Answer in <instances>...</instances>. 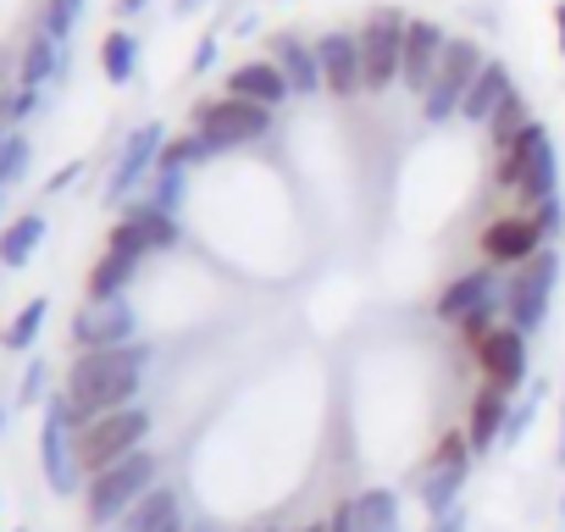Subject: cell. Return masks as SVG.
Returning <instances> with one entry per match:
<instances>
[{
    "mask_svg": "<svg viewBox=\"0 0 565 532\" xmlns=\"http://www.w3.org/2000/svg\"><path fill=\"white\" fill-rule=\"evenodd\" d=\"M211 62H216V34H205V40H200V45H194V62H189V73H194V78H200V73H205V67H211Z\"/></svg>",
    "mask_w": 565,
    "mask_h": 532,
    "instance_id": "39",
    "label": "cell"
},
{
    "mask_svg": "<svg viewBox=\"0 0 565 532\" xmlns=\"http://www.w3.org/2000/svg\"><path fill=\"white\" fill-rule=\"evenodd\" d=\"M271 62H277L282 78H289L295 95H317V89H322V56H317V45H306L295 29H289V34H271Z\"/></svg>",
    "mask_w": 565,
    "mask_h": 532,
    "instance_id": "20",
    "label": "cell"
},
{
    "mask_svg": "<svg viewBox=\"0 0 565 532\" xmlns=\"http://www.w3.org/2000/svg\"><path fill=\"white\" fill-rule=\"evenodd\" d=\"M40 466L51 493H78L84 466H78V416L67 405V394L45 400V422H40Z\"/></svg>",
    "mask_w": 565,
    "mask_h": 532,
    "instance_id": "8",
    "label": "cell"
},
{
    "mask_svg": "<svg viewBox=\"0 0 565 532\" xmlns=\"http://www.w3.org/2000/svg\"><path fill=\"white\" fill-rule=\"evenodd\" d=\"M145 438H150V411L145 405H122V411H106V416L84 422L78 427V466H84V477L128 460L134 449H145Z\"/></svg>",
    "mask_w": 565,
    "mask_h": 532,
    "instance_id": "4",
    "label": "cell"
},
{
    "mask_svg": "<svg viewBox=\"0 0 565 532\" xmlns=\"http://www.w3.org/2000/svg\"><path fill=\"white\" fill-rule=\"evenodd\" d=\"M482 45L477 40H449L444 45V62H438V73H433V84H427V95H422V117L438 128V123H455L460 117V100H466V89H471V78L482 73Z\"/></svg>",
    "mask_w": 565,
    "mask_h": 532,
    "instance_id": "9",
    "label": "cell"
},
{
    "mask_svg": "<svg viewBox=\"0 0 565 532\" xmlns=\"http://www.w3.org/2000/svg\"><path fill=\"white\" fill-rule=\"evenodd\" d=\"M45 317H51V300H29L12 322H7V333H0V344L7 350H34V339H40V328H45Z\"/></svg>",
    "mask_w": 565,
    "mask_h": 532,
    "instance_id": "30",
    "label": "cell"
},
{
    "mask_svg": "<svg viewBox=\"0 0 565 532\" xmlns=\"http://www.w3.org/2000/svg\"><path fill=\"white\" fill-rule=\"evenodd\" d=\"M78 172H84V161H73V167H62V172L51 178V194H62L67 183H78Z\"/></svg>",
    "mask_w": 565,
    "mask_h": 532,
    "instance_id": "42",
    "label": "cell"
},
{
    "mask_svg": "<svg viewBox=\"0 0 565 532\" xmlns=\"http://www.w3.org/2000/svg\"><path fill=\"white\" fill-rule=\"evenodd\" d=\"M499 306H504V300H499ZM499 306H482V311H471V317H460V322H455V328H460V339H466L471 350H477V344L499 328V322H493V317H499Z\"/></svg>",
    "mask_w": 565,
    "mask_h": 532,
    "instance_id": "35",
    "label": "cell"
},
{
    "mask_svg": "<svg viewBox=\"0 0 565 532\" xmlns=\"http://www.w3.org/2000/svg\"><path fill=\"white\" fill-rule=\"evenodd\" d=\"M78 18H84V0H45V34L51 40L67 45V34L78 29Z\"/></svg>",
    "mask_w": 565,
    "mask_h": 532,
    "instance_id": "34",
    "label": "cell"
},
{
    "mask_svg": "<svg viewBox=\"0 0 565 532\" xmlns=\"http://www.w3.org/2000/svg\"><path fill=\"white\" fill-rule=\"evenodd\" d=\"M0 422H7V416H0Z\"/></svg>",
    "mask_w": 565,
    "mask_h": 532,
    "instance_id": "53",
    "label": "cell"
},
{
    "mask_svg": "<svg viewBox=\"0 0 565 532\" xmlns=\"http://www.w3.org/2000/svg\"><path fill=\"white\" fill-rule=\"evenodd\" d=\"M260 532H277V526H260Z\"/></svg>",
    "mask_w": 565,
    "mask_h": 532,
    "instance_id": "51",
    "label": "cell"
},
{
    "mask_svg": "<svg viewBox=\"0 0 565 532\" xmlns=\"http://www.w3.org/2000/svg\"><path fill=\"white\" fill-rule=\"evenodd\" d=\"M40 238H45V216L40 211H23L18 222H7V233H0V266H29Z\"/></svg>",
    "mask_w": 565,
    "mask_h": 532,
    "instance_id": "26",
    "label": "cell"
},
{
    "mask_svg": "<svg viewBox=\"0 0 565 532\" xmlns=\"http://www.w3.org/2000/svg\"><path fill=\"white\" fill-rule=\"evenodd\" d=\"M227 95H238V100H255V106L277 111L295 89H289V78L277 73V62H271V56H255V62H238V67L227 73Z\"/></svg>",
    "mask_w": 565,
    "mask_h": 532,
    "instance_id": "19",
    "label": "cell"
},
{
    "mask_svg": "<svg viewBox=\"0 0 565 532\" xmlns=\"http://www.w3.org/2000/svg\"><path fill=\"white\" fill-rule=\"evenodd\" d=\"M189 532H222L216 521H189Z\"/></svg>",
    "mask_w": 565,
    "mask_h": 532,
    "instance_id": "47",
    "label": "cell"
},
{
    "mask_svg": "<svg viewBox=\"0 0 565 532\" xmlns=\"http://www.w3.org/2000/svg\"><path fill=\"white\" fill-rule=\"evenodd\" d=\"M18 532H29V526H18Z\"/></svg>",
    "mask_w": 565,
    "mask_h": 532,
    "instance_id": "52",
    "label": "cell"
},
{
    "mask_svg": "<svg viewBox=\"0 0 565 532\" xmlns=\"http://www.w3.org/2000/svg\"><path fill=\"white\" fill-rule=\"evenodd\" d=\"M559 466H565V411H559Z\"/></svg>",
    "mask_w": 565,
    "mask_h": 532,
    "instance_id": "48",
    "label": "cell"
},
{
    "mask_svg": "<svg viewBox=\"0 0 565 532\" xmlns=\"http://www.w3.org/2000/svg\"><path fill=\"white\" fill-rule=\"evenodd\" d=\"M328 532H355V499L333 504V515H328Z\"/></svg>",
    "mask_w": 565,
    "mask_h": 532,
    "instance_id": "40",
    "label": "cell"
},
{
    "mask_svg": "<svg viewBox=\"0 0 565 532\" xmlns=\"http://www.w3.org/2000/svg\"><path fill=\"white\" fill-rule=\"evenodd\" d=\"M73 344H78V355L84 350H111V344H134V333H139V311L128 306V295H117V300H84L78 311H73Z\"/></svg>",
    "mask_w": 565,
    "mask_h": 532,
    "instance_id": "11",
    "label": "cell"
},
{
    "mask_svg": "<svg viewBox=\"0 0 565 532\" xmlns=\"http://www.w3.org/2000/svg\"><path fill=\"white\" fill-rule=\"evenodd\" d=\"M466 477H471V444H466V427H460V433H444L438 438V449L427 455V471H422V504H427L433 521L460 504Z\"/></svg>",
    "mask_w": 565,
    "mask_h": 532,
    "instance_id": "10",
    "label": "cell"
},
{
    "mask_svg": "<svg viewBox=\"0 0 565 532\" xmlns=\"http://www.w3.org/2000/svg\"><path fill=\"white\" fill-rule=\"evenodd\" d=\"M532 216H537V227H543V238H554V233L565 227V205H559V194H554V200H543V205H537Z\"/></svg>",
    "mask_w": 565,
    "mask_h": 532,
    "instance_id": "37",
    "label": "cell"
},
{
    "mask_svg": "<svg viewBox=\"0 0 565 532\" xmlns=\"http://www.w3.org/2000/svg\"><path fill=\"white\" fill-rule=\"evenodd\" d=\"M211 156H216V150L189 128V134H178V139L161 145V161H156V167H183V172H189V167H200V161H211Z\"/></svg>",
    "mask_w": 565,
    "mask_h": 532,
    "instance_id": "31",
    "label": "cell"
},
{
    "mask_svg": "<svg viewBox=\"0 0 565 532\" xmlns=\"http://www.w3.org/2000/svg\"><path fill=\"white\" fill-rule=\"evenodd\" d=\"M554 284H559V249L543 244L526 266H515V278L504 289V322L521 328L526 339L548 322V300H554Z\"/></svg>",
    "mask_w": 565,
    "mask_h": 532,
    "instance_id": "6",
    "label": "cell"
},
{
    "mask_svg": "<svg viewBox=\"0 0 565 532\" xmlns=\"http://www.w3.org/2000/svg\"><path fill=\"white\" fill-rule=\"evenodd\" d=\"M427 532H471V526H466V510L455 504V510H449V515H438V521H433Z\"/></svg>",
    "mask_w": 565,
    "mask_h": 532,
    "instance_id": "41",
    "label": "cell"
},
{
    "mask_svg": "<svg viewBox=\"0 0 565 532\" xmlns=\"http://www.w3.org/2000/svg\"><path fill=\"white\" fill-rule=\"evenodd\" d=\"M471 355H477L482 377H488V383H499V389H515V383L526 377V333H521V328H510V322H504V328H493Z\"/></svg>",
    "mask_w": 565,
    "mask_h": 532,
    "instance_id": "17",
    "label": "cell"
},
{
    "mask_svg": "<svg viewBox=\"0 0 565 532\" xmlns=\"http://www.w3.org/2000/svg\"><path fill=\"white\" fill-rule=\"evenodd\" d=\"M205 7H211V0H172L178 18H194V12H205Z\"/></svg>",
    "mask_w": 565,
    "mask_h": 532,
    "instance_id": "43",
    "label": "cell"
},
{
    "mask_svg": "<svg viewBox=\"0 0 565 532\" xmlns=\"http://www.w3.org/2000/svg\"><path fill=\"white\" fill-rule=\"evenodd\" d=\"M161 145H167V128H161V123H139V128L128 134V145H122V156H117V167H111V178H106V200H111V205H122L145 178H156Z\"/></svg>",
    "mask_w": 565,
    "mask_h": 532,
    "instance_id": "12",
    "label": "cell"
},
{
    "mask_svg": "<svg viewBox=\"0 0 565 532\" xmlns=\"http://www.w3.org/2000/svg\"><path fill=\"white\" fill-rule=\"evenodd\" d=\"M543 244H548V238H543V227H537L532 211L493 216V222L482 227V255H488V266H526Z\"/></svg>",
    "mask_w": 565,
    "mask_h": 532,
    "instance_id": "14",
    "label": "cell"
},
{
    "mask_svg": "<svg viewBox=\"0 0 565 532\" xmlns=\"http://www.w3.org/2000/svg\"><path fill=\"white\" fill-rule=\"evenodd\" d=\"M161 482V460L150 455V449H134L128 460H117V466H106V471H95L89 477V488H84V510H89V526L95 532H106V526H117L150 488Z\"/></svg>",
    "mask_w": 565,
    "mask_h": 532,
    "instance_id": "3",
    "label": "cell"
},
{
    "mask_svg": "<svg viewBox=\"0 0 565 532\" xmlns=\"http://www.w3.org/2000/svg\"><path fill=\"white\" fill-rule=\"evenodd\" d=\"M178 216H167V211H156L150 200H139V205H128L122 211V222L111 227V249H134V255H161V249H178Z\"/></svg>",
    "mask_w": 565,
    "mask_h": 532,
    "instance_id": "13",
    "label": "cell"
},
{
    "mask_svg": "<svg viewBox=\"0 0 565 532\" xmlns=\"http://www.w3.org/2000/svg\"><path fill=\"white\" fill-rule=\"evenodd\" d=\"M493 183H499V189H515L521 211H537L543 200L559 194V156H554V139H548L543 123H532L510 150H499Z\"/></svg>",
    "mask_w": 565,
    "mask_h": 532,
    "instance_id": "2",
    "label": "cell"
},
{
    "mask_svg": "<svg viewBox=\"0 0 565 532\" xmlns=\"http://www.w3.org/2000/svg\"><path fill=\"white\" fill-rule=\"evenodd\" d=\"M444 45H449V34H444L438 23L411 18V29H405V67H399V84L416 89V95H427V84H433V73H438V62H444Z\"/></svg>",
    "mask_w": 565,
    "mask_h": 532,
    "instance_id": "16",
    "label": "cell"
},
{
    "mask_svg": "<svg viewBox=\"0 0 565 532\" xmlns=\"http://www.w3.org/2000/svg\"><path fill=\"white\" fill-rule=\"evenodd\" d=\"M139 260H145V255L106 244V255L95 260V273H89V300H117V295H128V284L139 278Z\"/></svg>",
    "mask_w": 565,
    "mask_h": 532,
    "instance_id": "23",
    "label": "cell"
},
{
    "mask_svg": "<svg viewBox=\"0 0 565 532\" xmlns=\"http://www.w3.org/2000/svg\"><path fill=\"white\" fill-rule=\"evenodd\" d=\"M554 29H559V56H565V0L554 7Z\"/></svg>",
    "mask_w": 565,
    "mask_h": 532,
    "instance_id": "45",
    "label": "cell"
},
{
    "mask_svg": "<svg viewBox=\"0 0 565 532\" xmlns=\"http://www.w3.org/2000/svg\"><path fill=\"white\" fill-rule=\"evenodd\" d=\"M29 139L23 134H7V139H0V189H7V183H18L23 172H29Z\"/></svg>",
    "mask_w": 565,
    "mask_h": 532,
    "instance_id": "33",
    "label": "cell"
},
{
    "mask_svg": "<svg viewBox=\"0 0 565 532\" xmlns=\"http://www.w3.org/2000/svg\"><path fill=\"white\" fill-rule=\"evenodd\" d=\"M67 73V45L62 40H51L45 29L29 40V51H23V78L18 84H29V89H45V84H56Z\"/></svg>",
    "mask_w": 565,
    "mask_h": 532,
    "instance_id": "24",
    "label": "cell"
},
{
    "mask_svg": "<svg viewBox=\"0 0 565 532\" xmlns=\"http://www.w3.org/2000/svg\"><path fill=\"white\" fill-rule=\"evenodd\" d=\"M355 532H399V493L394 488L355 493Z\"/></svg>",
    "mask_w": 565,
    "mask_h": 532,
    "instance_id": "27",
    "label": "cell"
},
{
    "mask_svg": "<svg viewBox=\"0 0 565 532\" xmlns=\"http://www.w3.org/2000/svg\"><path fill=\"white\" fill-rule=\"evenodd\" d=\"M183 183H189V172H183V167H156L150 205H156V211H167V216H178V211H183Z\"/></svg>",
    "mask_w": 565,
    "mask_h": 532,
    "instance_id": "32",
    "label": "cell"
},
{
    "mask_svg": "<svg viewBox=\"0 0 565 532\" xmlns=\"http://www.w3.org/2000/svg\"><path fill=\"white\" fill-rule=\"evenodd\" d=\"M150 7V0H117V18H139Z\"/></svg>",
    "mask_w": 565,
    "mask_h": 532,
    "instance_id": "44",
    "label": "cell"
},
{
    "mask_svg": "<svg viewBox=\"0 0 565 532\" xmlns=\"http://www.w3.org/2000/svg\"><path fill=\"white\" fill-rule=\"evenodd\" d=\"M100 67H106L111 84H134V78H139V34L111 29V34L100 40Z\"/></svg>",
    "mask_w": 565,
    "mask_h": 532,
    "instance_id": "28",
    "label": "cell"
},
{
    "mask_svg": "<svg viewBox=\"0 0 565 532\" xmlns=\"http://www.w3.org/2000/svg\"><path fill=\"white\" fill-rule=\"evenodd\" d=\"M405 29H411V18H405L399 7H377V12L355 29V40H361V67H366V95H383V89L399 84Z\"/></svg>",
    "mask_w": 565,
    "mask_h": 532,
    "instance_id": "7",
    "label": "cell"
},
{
    "mask_svg": "<svg viewBox=\"0 0 565 532\" xmlns=\"http://www.w3.org/2000/svg\"><path fill=\"white\" fill-rule=\"evenodd\" d=\"M317 56H322V89L339 95V100H355L366 95V67H361V40L350 29H333L317 40Z\"/></svg>",
    "mask_w": 565,
    "mask_h": 532,
    "instance_id": "15",
    "label": "cell"
},
{
    "mask_svg": "<svg viewBox=\"0 0 565 532\" xmlns=\"http://www.w3.org/2000/svg\"><path fill=\"white\" fill-rule=\"evenodd\" d=\"M34 100H40V89H29V84H18L7 100H0V128H12V123H23L29 111H34Z\"/></svg>",
    "mask_w": 565,
    "mask_h": 532,
    "instance_id": "36",
    "label": "cell"
},
{
    "mask_svg": "<svg viewBox=\"0 0 565 532\" xmlns=\"http://www.w3.org/2000/svg\"><path fill=\"white\" fill-rule=\"evenodd\" d=\"M510 89H515L510 67H504L499 56H488V62H482V73L471 78L466 100H460V123H471V128H488V117L504 106V95H510Z\"/></svg>",
    "mask_w": 565,
    "mask_h": 532,
    "instance_id": "21",
    "label": "cell"
},
{
    "mask_svg": "<svg viewBox=\"0 0 565 532\" xmlns=\"http://www.w3.org/2000/svg\"><path fill=\"white\" fill-rule=\"evenodd\" d=\"M45 383H51V372H45V361H34V366H29V377H23V405L51 400V389H45Z\"/></svg>",
    "mask_w": 565,
    "mask_h": 532,
    "instance_id": "38",
    "label": "cell"
},
{
    "mask_svg": "<svg viewBox=\"0 0 565 532\" xmlns=\"http://www.w3.org/2000/svg\"><path fill=\"white\" fill-rule=\"evenodd\" d=\"M178 510H183V499H178L167 482H156V488H150V493H145V499H139V504H134V510H128L117 526H106V532H161V526H167Z\"/></svg>",
    "mask_w": 565,
    "mask_h": 532,
    "instance_id": "25",
    "label": "cell"
},
{
    "mask_svg": "<svg viewBox=\"0 0 565 532\" xmlns=\"http://www.w3.org/2000/svg\"><path fill=\"white\" fill-rule=\"evenodd\" d=\"M271 123H277V111H266V106H255V100H238V95H216V100H200V106H194V134H200L216 156L266 139Z\"/></svg>",
    "mask_w": 565,
    "mask_h": 532,
    "instance_id": "5",
    "label": "cell"
},
{
    "mask_svg": "<svg viewBox=\"0 0 565 532\" xmlns=\"http://www.w3.org/2000/svg\"><path fill=\"white\" fill-rule=\"evenodd\" d=\"M145 366H150V344H139V339L134 344H111V350H84L67 366V389H62L73 416H78V427L106 416V411L134 405V394L145 383Z\"/></svg>",
    "mask_w": 565,
    "mask_h": 532,
    "instance_id": "1",
    "label": "cell"
},
{
    "mask_svg": "<svg viewBox=\"0 0 565 532\" xmlns=\"http://www.w3.org/2000/svg\"><path fill=\"white\" fill-rule=\"evenodd\" d=\"M559 515H565V499H559Z\"/></svg>",
    "mask_w": 565,
    "mask_h": 532,
    "instance_id": "50",
    "label": "cell"
},
{
    "mask_svg": "<svg viewBox=\"0 0 565 532\" xmlns=\"http://www.w3.org/2000/svg\"><path fill=\"white\" fill-rule=\"evenodd\" d=\"M482 306H499V284H493V273L488 266H477V273H460L444 295H438V322H460V317H471V311H482Z\"/></svg>",
    "mask_w": 565,
    "mask_h": 532,
    "instance_id": "22",
    "label": "cell"
},
{
    "mask_svg": "<svg viewBox=\"0 0 565 532\" xmlns=\"http://www.w3.org/2000/svg\"><path fill=\"white\" fill-rule=\"evenodd\" d=\"M504 416H510V389L482 383L471 394V411H466V444H471V455H488L504 438Z\"/></svg>",
    "mask_w": 565,
    "mask_h": 532,
    "instance_id": "18",
    "label": "cell"
},
{
    "mask_svg": "<svg viewBox=\"0 0 565 532\" xmlns=\"http://www.w3.org/2000/svg\"><path fill=\"white\" fill-rule=\"evenodd\" d=\"M161 532H189V521H183V510H178V515H172V521H167Z\"/></svg>",
    "mask_w": 565,
    "mask_h": 532,
    "instance_id": "46",
    "label": "cell"
},
{
    "mask_svg": "<svg viewBox=\"0 0 565 532\" xmlns=\"http://www.w3.org/2000/svg\"><path fill=\"white\" fill-rule=\"evenodd\" d=\"M300 532H328V521H306V526H300Z\"/></svg>",
    "mask_w": 565,
    "mask_h": 532,
    "instance_id": "49",
    "label": "cell"
},
{
    "mask_svg": "<svg viewBox=\"0 0 565 532\" xmlns=\"http://www.w3.org/2000/svg\"><path fill=\"white\" fill-rule=\"evenodd\" d=\"M532 123H537V117H532L526 95H521V89H510V95H504V106H499V111L488 117V139H493L499 150H510V145H515V139H521V134L532 128Z\"/></svg>",
    "mask_w": 565,
    "mask_h": 532,
    "instance_id": "29",
    "label": "cell"
}]
</instances>
